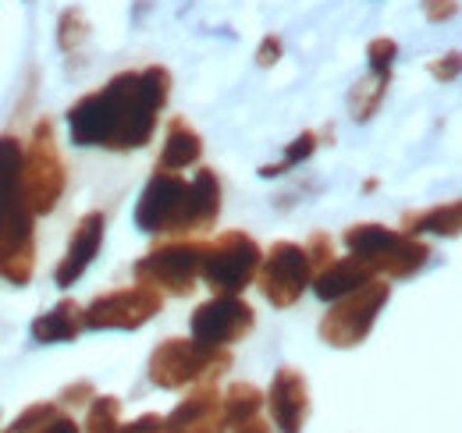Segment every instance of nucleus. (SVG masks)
<instances>
[{"mask_svg":"<svg viewBox=\"0 0 462 433\" xmlns=\"http://www.w3.org/2000/svg\"><path fill=\"white\" fill-rule=\"evenodd\" d=\"M282 54H285V43H282V36H263V43L256 47V64L260 68H274L278 60H282Z\"/></svg>","mask_w":462,"mask_h":433,"instance_id":"nucleus-32","label":"nucleus"},{"mask_svg":"<svg viewBox=\"0 0 462 433\" xmlns=\"http://www.w3.org/2000/svg\"><path fill=\"white\" fill-rule=\"evenodd\" d=\"M161 433H228L221 416V394L214 383H199L171 416L161 423Z\"/></svg>","mask_w":462,"mask_h":433,"instance_id":"nucleus-14","label":"nucleus"},{"mask_svg":"<svg viewBox=\"0 0 462 433\" xmlns=\"http://www.w3.org/2000/svg\"><path fill=\"white\" fill-rule=\"evenodd\" d=\"M402 231L405 235H441V238H456L462 231V203L459 199H448V203H438L430 210H420V214H405L402 216Z\"/></svg>","mask_w":462,"mask_h":433,"instance_id":"nucleus-19","label":"nucleus"},{"mask_svg":"<svg viewBox=\"0 0 462 433\" xmlns=\"http://www.w3.org/2000/svg\"><path fill=\"white\" fill-rule=\"evenodd\" d=\"M228 433H274V430H271V423L256 412V416H249V419H242V423L228 427Z\"/></svg>","mask_w":462,"mask_h":433,"instance_id":"nucleus-35","label":"nucleus"},{"mask_svg":"<svg viewBox=\"0 0 462 433\" xmlns=\"http://www.w3.org/2000/svg\"><path fill=\"white\" fill-rule=\"evenodd\" d=\"M430 263V245L420 242L416 235H399L395 245L377 260V273L381 277H412Z\"/></svg>","mask_w":462,"mask_h":433,"instance_id":"nucleus-18","label":"nucleus"},{"mask_svg":"<svg viewBox=\"0 0 462 433\" xmlns=\"http://www.w3.org/2000/svg\"><path fill=\"white\" fill-rule=\"evenodd\" d=\"M317 146H320V135H317V132H302V135H295L289 146H285V161L260 167V174H263V178H278V174H285L291 167H299L302 161H310V157L317 153Z\"/></svg>","mask_w":462,"mask_h":433,"instance_id":"nucleus-26","label":"nucleus"},{"mask_svg":"<svg viewBox=\"0 0 462 433\" xmlns=\"http://www.w3.org/2000/svg\"><path fill=\"white\" fill-rule=\"evenodd\" d=\"M399 235H402L399 227H384V224H352L342 242H346V249L352 256L374 263V271H377V260L395 245ZM377 277H381V273H377Z\"/></svg>","mask_w":462,"mask_h":433,"instance_id":"nucleus-20","label":"nucleus"},{"mask_svg":"<svg viewBox=\"0 0 462 433\" xmlns=\"http://www.w3.org/2000/svg\"><path fill=\"white\" fill-rule=\"evenodd\" d=\"M256 412H263V391H260L256 383L238 380V383H231L228 391L221 394L225 427H235V423H242V419H249V416H256Z\"/></svg>","mask_w":462,"mask_h":433,"instance_id":"nucleus-23","label":"nucleus"},{"mask_svg":"<svg viewBox=\"0 0 462 433\" xmlns=\"http://www.w3.org/2000/svg\"><path fill=\"white\" fill-rule=\"evenodd\" d=\"M199 157H203L199 132L189 121L171 117L168 135H164V150H161V161H157V170H185V167L199 163Z\"/></svg>","mask_w":462,"mask_h":433,"instance_id":"nucleus-17","label":"nucleus"},{"mask_svg":"<svg viewBox=\"0 0 462 433\" xmlns=\"http://www.w3.org/2000/svg\"><path fill=\"white\" fill-rule=\"evenodd\" d=\"M231 370L228 348L199 345L196 337H168L150 355V380L164 391L214 383Z\"/></svg>","mask_w":462,"mask_h":433,"instance_id":"nucleus-4","label":"nucleus"},{"mask_svg":"<svg viewBox=\"0 0 462 433\" xmlns=\"http://www.w3.org/2000/svg\"><path fill=\"white\" fill-rule=\"evenodd\" d=\"M263 405H271V419L282 433H302L310 419V383L299 370L282 366L271 380Z\"/></svg>","mask_w":462,"mask_h":433,"instance_id":"nucleus-12","label":"nucleus"},{"mask_svg":"<svg viewBox=\"0 0 462 433\" xmlns=\"http://www.w3.org/2000/svg\"><path fill=\"white\" fill-rule=\"evenodd\" d=\"M93 394H97L93 383H89V380H79V383H71V387L60 391V401H64V405H86Z\"/></svg>","mask_w":462,"mask_h":433,"instance_id":"nucleus-33","label":"nucleus"},{"mask_svg":"<svg viewBox=\"0 0 462 433\" xmlns=\"http://www.w3.org/2000/svg\"><path fill=\"white\" fill-rule=\"evenodd\" d=\"M29 330H32V337H36L40 345H64V341H75V337L86 330V324H82V306H79L75 299H60L54 309L40 313Z\"/></svg>","mask_w":462,"mask_h":433,"instance_id":"nucleus-16","label":"nucleus"},{"mask_svg":"<svg viewBox=\"0 0 462 433\" xmlns=\"http://www.w3.org/2000/svg\"><path fill=\"white\" fill-rule=\"evenodd\" d=\"M302 249H306V260H310V271H324L331 260H335V242H331V235L328 231H313L306 242H302Z\"/></svg>","mask_w":462,"mask_h":433,"instance_id":"nucleus-28","label":"nucleus"},{"mask_svg":"<svg viewBox=\"0 0 462 433\" xmlns=\"http://www.w3.org/2000/svg\"><path fill=\"white\" fill-rule=\"evenodd\" d=\"M161 306H164V295H157L146 284H132L93 299L82 309V324L86 330H139L161 313Z\"/></svg>","mask_w":462,"mask_h":433,"instance_id":"nucleus-9","label":"nucleus"},{"mask_svg":"<svg viewBox=\"0 0 462 433\" xmlns=\"http://www.w3.org/2000/svg\"><path fill=\"white\" fill-rule=\"evenodd\" d=\"M171 97V71L161 64H150L143 71H117L115 78L86 93L68 110V132L71 143L82 150H111L132 153L143 150L161 121V110Z\"/></svg>","mask_w":462,"mask_h":433,"instance_id":"nucleus-1","label":"nucleus"},{"mask_svg":"<svg viewBox=\"0 0 462 433\" xmlns=\"http://www.w3.org/2000/svg\"><path fill=\"white\" fill-rule=\"evenodd\" d=\"M32 210L25 207L22 192L0 199V277L25 288L36 271V231Z\"/></svg>","mask_w":462,"mask_h":433,"instance_id":"nucleus-8","label":"nucleus"},{"mask_svg":"<svg viewBox=\"0 0 462 433\" xmlns=\"http://www.w3.org/2000/svg\"><path fill=\"white\" fill-rule=\"evenodd\" d=\"M256 327V313L249 302H242L238 295H214L210 302H203L192 320L189 330L199 345H210V348H231L235 341H242L249 330Z\"/></svg>","mask_w":462,"mask_h":433,"instance_id":"nucleus-11","label":"nucleus"},{"mask_svg":"<svg viewBox=\"0 0 462 433\" xmlns=\"http://www.w3.org/2000/svg\"><path fill=\"white\" fill-rule=\"evenodd\" d=\"M64 185H68V170L58 150L54 121L40 117L22 150V199L32 210V216H47L58 210Z\"/></svg>","mask_w":462,"mask_h":433,"instance_id":"nucleus-3","label":"nucleus"},{"mask_svg":"<svg viewBox=\"0 0 462 433\" xmlns=\"http://www.w3.org/2000/svg\"><path fill=\"white\" fill-rule=\"evenodd\" d=\"M392 299V284L384 277H374L366 284H359L356 291H348L342 299L331 302V309L320 320V341L331 348H356L366 341V334L374 330L381 309Z\"/></svg>","mask_w":462,"mask_h":433,"instance_id":"nucleus-5","label":"nucleus"},{"mask_svg":"<svg viewBox=\"0 0 462 433\" xmlns=\"http://www.w3.org/2000/svg\"><path fill=\"white\" fill-rule=\"evenodd\" d=\"M203 249L207 245L196 238L164 242V245L150 249L135 263V284H146L157 295H171V299L192 295L196 281H199V267H203Z\"/></svg>","mask_w":462,"mask_h":433,"instance_id":"nucleus-6","label":"nucleus"},{"mask_svg":"<svg viewBox=\"0 0 462 433\" xmlns=\"http://www.w3.org/2000/svg\"><path fill=\"white\" fill-rule=\"evenodd\" d=\"M260 291L274 309H291L302 291L310 288L313 271L306 260V249L299 242H274L271 253L260 260Z\"/></svg>","mask_w":462,"mask_h":433,"instance_id":"nucleus-10","label":"nucleus"},{"mask_svg":"<svg viewBox=\"0 0 462 433\" xmlns=\"http://www.w3.org/2000/svg\"><path fill=\"white\" fill-rule=\"evenodd\" d=\"M22 150L14 135H0V199L22 192Z\"/></svg>","mask_w":462,"mask_h":433,"instance_id":"nucleus-24","label":"nucleus"},{"mask_svg":"<svg viewBox=\"0 0 462 433\" xmlns=\"http://www.w3.org/2000/svg\"><path fill=\"white\" fill-rule=\"evenodd\" d=\"M117 427H121V401L115 394H93L82 433H117Z\"/></svg>","mask_w":462,"mask_h":433,"instance_id":"nucleus-25","label":"nucleus"},{"mask_svg":"<svg viewBox=\"0 0 462 433\" xmlns=\"http://www.w3.org/2000/svg\"><path fill=\"white\" fill-rule=\"evenodd\" d=\"M7 433H82V430H79V423L71 416L60 412L58 401H36V405H29L11 423Z\"/></svg>","mask_w":462,"mask_h":433,"instance_id":"nucleus-21","label":"nucleus"},{"mask_svg":"<svg viewBox=\"0 0 462 433\" xmlns=\"http://www.w3.org/2000/svg\"><path fill=\"white\" fill-rule=\"evenodd\" d=\"M423 14L427 22L441 25V22H452L459 14V0H423Z\"/></svg>","mask_w":462,"mask_h":433,"instance_id":"nucleus-31","label":"nucleus"},{"mask_svg":"<svg viewBox=\"0 0 462 433\" xmlns=\"http://www.w3.org/2000/svg\"><path fill=\"white\" fill-rule=\"evenodd\" d=\"M86 40H89V22H86V14H82L79 7H68L58 22V47L64 54H75Z\"/></svg>","mask_w":462,"mask_h":433,"instance_id":"nucleus-27","label":"nucleus"},{"mask_svg":"<svg viewBox=\"0 0 462 433\" xmlns=\"http://www.w3.org/2000/svg\"><path fill=\"white\" fill-rule=\"evenodd\" d=\"M260 245L245 231H225L217 242L203 249V267L199 277L214 288V295H242L260 271Z\"/></svg>","mask_w":462,"mask_h":433,"instance_id":"nucleus-7","label":"nucleus"},{"mask_svg":"<svg viewBox=\"0 0 462 433\" xmlns=\"http://www.w3.org/2000/svg\"><path fill=\"white\" fill-rule=\"evenodd\" d=\"M104 231H107V216L100 214V210H89L75 224L71 238H68V249H64L58 271H54V281H58L60 288H71L82 273L89 271V263L97 260V253L104 245Z\"/></svg>","mask_w":462,"mask_h":433,"instance_id":"nucleus-13","label":"nucleus"},{"mask_svg":"<svg viewBox=\"0 0 462 433\" xmlns=\"http://www.w3.org/2000/svg\"><path fill=\"white\" fill-rule=\"evenodd\" d=\"M395 57H399V43H395V40H388V36L370 40V47H366V64H370V71H392Z\"/></svg>","mask_w":462,"mask_h":433,"instance_id":"nucleus-29","label":"nucleus"},{"mask_svg":"<svg viewBox=\"0 0 462 433\" xmlns=\"http://www.w3.org/2000/svg\"><path fill=\"white\" fill-rule=\"evenodd\" d=\"M388 86H392V71H370L366 78H359L352 86V93H348V114L356 121H370L384 104Z\"/></svg>","mask_w":462,"mask_h":433,"instance_id":"nucleus-22","label":"nucleus"},{"mask_svg":"<svg viewBox=\"0 0 462 433\" xmlns=\"http://www.w3.org/2000/svg\"><path fill=\"white\" fill-rule=\"evenodd\" d=\"M221 216V181L210 167L196 170L192 181H185L178 170H157L139 203L135 224L146 235H189L207 231Z\"/></svg>","mask_w":462,"mask_h":433,"instance_id":"nucleus-2","label":"nucleus"},{"mask_svg":"<svg viewBox=\"0 0 462 433\" xmlns=\"http://www.w3.org/2000/svg\"><path fill=\"white\" fill-rule=\"evenodd\" d=\"M427 71H430V78H434V82H441V86H452V82L459 78V71H462L459 51H448V54L434 57Z\"/></svg>","mask_w":462,"mask_h":433,"instance_id":"nucleus-30","label":"nucleus"},{"mask_svg":"<svg viewBox=\"0 0 462 433\" xmlns=\"http://www.w3.org/2000/svg\"><path fill=\"white\" fill-rule=\"evenodd\" d=\"M377 271H374V263H366V260H359V256H342V260H331L324 271L313 273V291H317V299H324V302H335V299H342L348 291H356L359 284H366V281H374Z\"/></svg>","mask_w":462,"mask_h":433,"instance_id":"nucleus-15","label":"nucleus"},{"mask_svg":"<svg viewBox=\"0 0 462 433\" xmlns=\"http://www.w3.org/2000/svg\"><path fill=\"white\" fill-rule=\"evenodd\" d=\"M161 416H153V412H146V416H139L135 423H121L117 433H161Z\"/></svg>","mask_w":462,"mask_h":433,"instance_id":"nucleus-34","label":"nucleus"}]
</instances>
